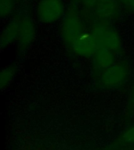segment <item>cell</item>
Here are the masks:
<instances>
[{"mask_svg": "<svg viewBox=\"0 0 134 150\" xmlns=\"http://www.w3.org/2000/svg\"><path fill=\"white\" fill-rule=\"evenodd\" d=\"M60 31L68 49H71L75 40L86 31L78 7V0H71L68 4L61 22Z\"/></svg>", "mask_w": 134, "mask_h": 150, "instance_id": "cell-1", "label": "cell"}, {"mask_svg": "<svg viewBox=\"0 0 134 150\" xmlns=\"http://www.w3.org/2000/svg\"><path fill=\"white\" fill-rule=\"evenodd\" d=\"M130 76V67L125 60L115 62L111 67L94 78L96 86L100 89H115L127 82Z\"/></svg>", "mask_w": 134, "mask_h": 150, "instance_id": "cell-2", "label": "cell"}, {"mask_svg": "<svg viewBox=\"0 0 134 150\" xmlns=\"http://www.w3.org/2000/svg\"><path fill=\"white\" fill-rule=\"evenodd\" d=\"M90 32L96 38L99 46L108 48L115 54L122 52V39L110 21L96 19L91 23Z\"/></svg>", "mask_w": 134, "mask_h": 150, "instance_id": "cell-3", "label": "cell"}, {"mask_svg": "<svg viewBox=\"0 0 134 150\" xmlns=\"http://www.w3.org/2000/svg\"><path fill=\"white\" fill-rule=\"evenodd\" d=\"M66 9L63 0H38L35 13L40 22L49 24L63 17Z\"/></svg>", "mask_w": 134, "mask_h": 150, "instance_id": "cell-4", "label": "cell"}, {"mask_svg": "<svg viewBox=\"0 0 134 150\" xmlns=\"http://www.w3.org/2000/svg\"><path fill=\"white\" fill-rule=\"evenodd\" d=\"M36 37V27L33 19L28 13H21L20 30L17 39V49L23 53L31 45Z\"/></svg>", "mask_w": 134, "mask_h": 150, "instance_id": "cell-5", "label": "cell"}, {"mask_svg": "<svg viewBox=\"0 0 134 150\" xmlns=\"http://www.w3.org/2000/svg\"><path fill=\"white\" fill-rule=\"evenodd\" d=\"M99 48V45L91 32L85 31L75 40L69 49L76 56L82 57H93Z\"/></svg>", "mask_w": 134, "mask_h": 150, "instance_id": "cell-6", "label": "cell"}, {"mask_svg": "<svg viewBox=\"0 0 134 150\" xmlns=\"http://www.w3.org/2000/svg\"><path fill=\"white\" fill-rule=\"evenodd\" d=\"M93 11L98 20L115 21L119 18L121 5L118 0H98Z\"/></svg>", "mask_w": 134, "mask_h": 150, "instance_id": "cell-7", "label": "cell"}, {"mask_svg": "<svg viewBox=\"0 0 134 150\" xmlns=\"http://www.w3.org/2000/svg\"><path fill=\"white\" fill-rule=\"evenodd\" d=\"M93 77L96 78L101 73L115 63V53L108 48L99 46L96 53L93 56Z\"/></svg>", "mask_w": 134, "mask_h": 150, "instance_id": "cell-8", "label": "cell"}, {"mask_svg": "<svg viewBox=\"0 0 134 150\" xmlns=\"http://www.w3.org/2000/svg\"><path fill=\"white\" fill-rule=\"evenodd\" d=\"M21 13L14 16L2 29L0 37V48L3 50L18 39Z\"/></svg>", "mask_w": 134, "mask_h": 150, "instance_id": "cell-9", "label": "cell"}, {"mask_svg": "<svg viewBox=\"0 0 134 150\" xmlns=\"http://www.w3.org/2000/svg\"><path fill=\"white\" fill-rule=\"evenodd\" d=\"M18 70V65L14 63L3 68L0 73V88L3 91L14 80Z\"/></svg>", "mask_w": 134, "mask_h": 150, "instance_id": "cell-10", "label": "cell"}, {"mask_svg": "<svg viewBox=\"0 0 134 150\" xmlns=\"http://www.w3.org/2000/svg\"><path fill=\"white\" fill-rule=\"evenodd\" d=\"M134 145V124L126 128L116 140L114 141L113 147H127Z\"/></svg>", "mask_w": 134, "mask_h": 150, "instance_id": "cell-11", "label": "cell"}, {"mask_svg": "<svg viewBox=\"0 0 134 150\" xmlns=\"http://www.w3.org/2000/svg\"><path fill=\"white\" fill-rule=\"evenodd\" d=\"M16 0H0V16L1 18H6L13 14Z\"/></svg>", "mask_w": 134, "mask_h": 150, "instance_id": "cell-12", "label": "cell"}, {"mask_svg": "<svg viewBox=\"0 0 134 150\" xmlns=\"http://www.w3.org/2000/svg\"><path fill=\"white\" fill-rule=\"evenodd\" d=\"M134 114V83L132 87L131 91L129 92V97L127 99L125 109L124 111V120L125 121H129Z\"/></svg>", "mask_w": 134, "mask_h": 150, "instance_id": "cell-13", "label": "cell"}, {"mask_svg": "<svg viewBox=\"0 0 134 150\" xmlns=\"http://www.w3.org/2000/svg\"><path fill=\"white\" fill-rule=\"evenodd\" d=\"M79 1L86 10H93L98 0H79Z\"/></svg>", "mask_w": 134, "mask_h": 150, "instance_id": "cell-14", "label": "cell"}, {"mask_svg": "<svg viewBox=\"0 0 134 150\" xmlns=\"http://www.w3.org/2000/svg\"><path fill=\"white\" fill-rule=\"evenodd\" d=\"M118 1L127 9L134 13V0H118Z\"/></svg>", "mask_w": 134, "mask_h": 150, "instance_id": "cell-15", "label": "cell"}, {"mask_svg": "<svg viewBox=\"0 0 134 150\" xmlns=\"http://www.w3.org/2000/svg\"><path fill=\"white\" fill-rule=\"evenodd\" d=\"M126 150H134V145H132V146H129V149H127Z\"/></svg>", "mask_w": 134, "mask_h": 150, "instance_id": "cell-16", "label": "cell"}]
</instances>
